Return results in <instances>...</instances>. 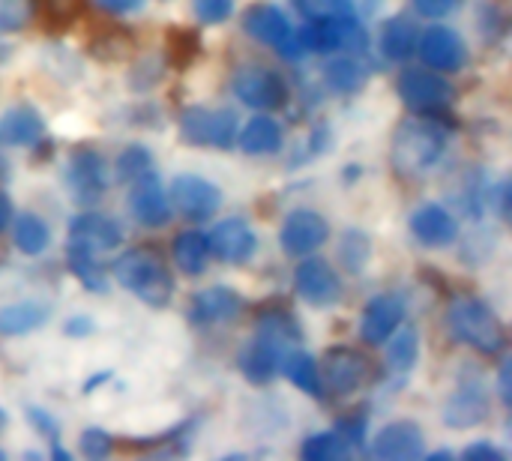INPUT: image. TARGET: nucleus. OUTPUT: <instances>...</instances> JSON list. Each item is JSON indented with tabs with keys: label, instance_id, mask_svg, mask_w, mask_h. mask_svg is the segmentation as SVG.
<instances>
[{
	"label": "nucleus",
	"instance_id": "obj_1",
	"mask_svg": "<svg viewBox=\"0 0 512 461\" xmlns=\"http://www.w3.org/2000/svg\"><path fill=\"white\" fill-rule=\"evenodd\" d=\"M300 345V327L288 312H270L258 321L255 339L237 354V366L249 384H270L279 375L282 357Z\"/></svg>",
	"mask_w": 512,
	"mask_h": 461
},
{
	"label": "nucleus",
	"instance_id": "obj_2",
	"mask_svg": "<svg viewBox=\"0 0 512 461\" xmlns=\"http://www.w3.org/2000/svg\"><path fill=\"white\" fill-rule=\"evenodd\" d=\"M447 129L429 117V114H417L414 120H405L390 144V162L396 168V174L414 180V177H426L429 171H435V165L444 159L447 153Z\"/></svg>",
	"mask_w": 512,
	"mask_h": 461
},
{
	"label": "nucleus",
	"instance_id": "obj_3",
	"mask_svg": "<svg viewBox=\"0 0 512 461\" xmlns=\"http://www.w3.org/2000/svg\"><path fill=\"white\" fill-rule=\"evenodd\" d=\"M447 327H450V336L456 342H462V345H468V348H474L477 354H486V357L501 354L504 345H507V330H504L501 318L480 297L453 300L450 309H447Z\"/></svg>",
	"mask_w": 512,
	"mask_h": 461
},
{
	"label": "nucleus",
	"instance_id": "obj_4",
	"mask_svg": "<svg viewBox=\"0 0 512 461\" xmlns=\"http://www.w3.org/2000/svg\"><path fill=\"white\" fill-rule=\"evenodd\" d=\"M111 270H114L117 285L126 288L129 294H135L141 303H147L153 309H162L171 303L174 279L159 255H153L147 249H129L114 261Z\"/></svg>",
	"mask_w": 512,
	"mask_h": 461
},
{
	"label": "nucleus",
	"instance_id": "obj_5",
	"mask_svg": "<svg viewBox=\"0 0 512 461\" xmlns=\"http://www.w3.org/2000/svg\"><path fill=\"white\" fill-rule=\"evenodd\" d=\"M399 99L417 114H441L456 102V87L435 69H405L396 81Z\"/></svg>",
	"mask_w": 512,
	"mask_h": 461
},
{
	"label": "nucleus",
	"instance_id": "obj_6",
	"mask_svg": "<svg viewBox=\"0 0 512 461\" xmlns=\"http://www.w3.org/2000/svg\"><path fill=\"white\" fill-rule=\"evenodd\" d=\"M237 117L228 108H186L180 114V135L195 147L228 150L237 141Z\"/></svg>",
	"mask_w": 512,
	"mask_h": 461
},
{
	"label": "nucleus",
	"instance_id": "obj_7",
	"mask_svg": "<svg viewBox=\"0 0 512 461\" xmlns=\"http://www.w3.org/2000/svg\"><path fill=\"white\" fill-rule=\"evenodd\" d=\"M321 387L333 396H351L372 381V360L357 348H330L318 366Z\"/></svg>",
	"mask_w": 512,
	"mask_h": 461
},
{
	"label": "nucleus",
	"instance_id": "obj_8",
	"mask_svg": "<svg viewBox=\"0 0 512 461\" xmlns=\"http://www.w3.org/2000/svg\"><path fill=\"white\" fill-rule=\"evenodd\" d=\"M231 90L234 96L255 108V111H273V108H282L285 99H288V87L282 81L279 72H273L270 66H261V63H243L234 69L231 75Z\"/></svg>",
	"mask_w": 512,
	"mask_h": 461
},
{
	"label": "nucleus",
	"instance_id": "obj_9",
	"mask_svg": "<svg viewBox=\"0 0 512 461\" xmlns=\"http://www.w3.org/2000/svg\"><path fill=\"white\" fill-rule=\"evenodd\" d=\"M327 240H330V222L318 210H309V207L291 210L279 231V246L291 258L315 255Z\"/></svg>",
	"mask_w": 512,
	"mask_h": 461
},
{
	"label": "nucleus",
	"instance_id": "obj_10",
	"mask_svg": "<svg viewBox=\"0 0 512 461\" xmlns=\"http://www.w3.org/2000/svg\"><path fill=\"white\" fill-rule=\"evenodd\" d=\"M414 54H420V60L426 63V69H435L441 75L459 72L468 63V45H465V39L459 36V30L444 27V24L426 27L417 36V51Z\"/></svg>",
	"mask_w": 512,
	"mask_h": 461
},
{
	"label": "nucleus",
	"instance_id": "obj_11",
	"mask_svg": "<svg viewBox=\"0 0 512 461\" xmlns=\"http://www.w3.org/2000/svg\"><path fill=\"white\" fill-rule=\"evenodd\" d=\"M171 207H177L180 216L192 219V222H204L210 216L219 213L222 207V189L216 183H210L207 177L198 174H177L171 183V195H168Z\"/></svg>",
	"mask_w": 512,
	"mask_h": 461
},
{
	"label": "nucleus",
	"instance_id": "obj_12",
	"mask_svg": "<svg viewBox=\"0 0 512 461\" xmlns=\"http://www.w3.org/2000/svg\"><path fill=\"white\" fill-rule=\"evenodd\" d=\"M294 291L303 303L315 309H330L342 300L339 273L327 261L312 258V255H306V261L294 270Z\"/></svg>",
	"mask_w": 512,
	"mask_h": 461
},
{
	"label": "nucleus",
	"instance_id": "obj_13",
	"mask_svg": "<svg viewBox=\"0 0 512 461\" xmlns=\"http://www.w3.org/2000/svg\"><path fill=\"white\" fill-rule=\"evenodd\" d=\"M66 186L72 192V201L78 204H96L108 189V171L105 159L96 150H78L72 153L66 165Z\"/></svg>",
	"mask_w": 512,
	"mask_h": 461
},
{
	"label": "nucleus",
	"instance_id": "obj_14",
	"mask_svg": "<svg viewBox=\"0 0 512 461\" xmlns=\"http://www.w3.org/2000/svg\"><path fill=\"white\" fill-rule=\"evenodd\" d=\"M129 210L147 228H162L171 219L168 192H165V186H162V180H159V174L153 168L129 183Z\"/></svg>",
	"mask_w": 512,
	"mask_h": 461
},
{
	"label": "nucleus",
	"instance_id": "obj_15",
	"mask_svg": "<svg viewBox=\"0 0 512 461\" xmlns=\"http://www.w3.org/2000/svg\"><path fill=\"white\" fill-rule=\"evenodd\" d=\"M405 321V300L393 291L372 297L360 315V339L366 345H384Z\"/></svg>",
	"mask_w": 512,
	"mask_h": 461
},
{
	"label": "nucleus",
	"instance_id": "obj_16",
	"mask_svg": "<svg viewBox=\"0 0 512 461\" xmlns=\"http://www.w3.org/2000/svg\"><path fill=\"white\" fill-rule=\"evenodd\" d=\"M207 246H210V255H216L222 264H246L255 255L258 237L246 219L231 216V219L216 222V228L207 234Z\"/></svg>",
	"mask_w": 512,
	"mask_h": 461
},
{
	"label": "nucleus",
	"instance_id": "obj_17",
	"mask_svg": "<svg viewBox=\"0 0 512 461\" xmlns=\"http://www.w3.org/2000/svg\"><path fill=\"white\" fill-rule=\"evenodd\" d=\"M423 450H426L423 429L411 420L387 423L372 441V456L381 461H414L423 456Z\"/></svg>",
	"mask_w": 512,
	"mask_h": 461
},
{
	"label": "nucleus",
	"instance_id": "obj_18",
	"mask_svg": "<svg viewBox=\"0 0 512 461\" xmlns=\"http://www.w3.org/2000/svg\"><path fill=\"white\" fill-rule=\"evenodd\" d=\"M411 234L426 249H444L459 240V219L441 204H423L411 213Z\"/></svg>",
	"mask_w": 512,
	"mask_h": 461
},
{
	"label": "nucleus",
	"instance_id": "obj_19",
	"mask_svg": "<svg viewBox=\"0 0 512 461\" xmlns=\"http://www.w3.org/2000/svg\"><path fill=\"white\" fill-rule=\"evenodd\" d=\"M243 309V300L234 288H207V291H198L189 303V321L198 324V327H213V324H228L240 315Z\"/></svg>",
	"mask_w": 512,
	"mask_h": 461
},
{
	"label": "nucleus",
	"instance_id": "obj_20",
	"mask_svg": "<svg viewBox=\"0 0 512 461\" xmlns=\"http://www.w3.org/2000/svg\"><path fill=\"white\" fill-rule=\"evenodd\" d=\"M489 420V396L480 384H462L444 405V423L456 432L477 429Z\"/></svg>",
	"mask_w": 512,
	"mask_h": 461
},
{
	"label": "nucleus",
	"instance_id": "obj_21",
	"mask_svg": "<svg viewBox=\"0 0 512 461\" xmlns=\"http://www.w3.org/2000/svg\"><path fill=\"white\" fill-rule=\"evenodd\" d=\"M243 30H246L252 39H258L261 45L276 48V51H279V48L291 39V33H294L288 15H285L276 3H252V6L246 9V15H243Z\"/></svg>",
	"mask_w": 512,
	"mask_h": 461
},
{
	"label": "nucleus",
	"instance_id": "obj_22",
	"mask_svg": "<svg viewBox=\"0 0 512 461\" xmlns=\"http://www.w3.org/2000/svg\"><path fill=\"white\" fill-rule=\"evenodd\" d=\"M69 240L102 255V252H111L123 243V231L114 219H108L102 213H78L69 222Z\"/></svg>",
	"mask_w": 512,
	"mask_h": 461
},
{
	"label": "nucleus",
	"instance_id": "obj_23",
	"mask_svg": "<svg viewBox=\"0 0 512 461\" xmlns=\"http://www.w3.org/2000/svg\"><path fill=\"white\" fill-rule=\"evenodd\" d=\"M237 144L246 156H270L285 144V129L270 114H258L237 129Z\"/></svg>",
	"mask_w": 512,
	"mask_h": 461
},
{
	"label": "nucleus",
	"instance_id": "obj_24",
	"mask_svg": "<svg viewBox=\"0 0 512 461\" xmlns=\"http://www.w3.org/2000/svg\"><path fill=\"white\" fill-rule=\"evenodd\" d=\"M45 135V120L33 105H12L0 117V141L9 147H33Z\"/></svg>",
	"mask_w": 512,
	"mask_h": 461
},
{
	"label": "nucleus",
	"instance_id": "obj_25",
	"mask_svg": "<svg viewBox=\"0 0 512 461\" xmlns=\"http://www.w3.org/2000/svg\"><path fill=\"white\" fill-rule=\"evenodd\" d=\"M51 318V306L42 300H21L0 309V336H24L45 327Z\"/></svg>",
	"mask_w": 512,
	"mask_h": 461
},
{
	"label": "nucleus",
	"instance_id": "obj_26",
	"mask_svg": "<svg viewBox=\"0 0 512 461\" xmlns=\"http://www.w3.org/2000/svg\"><path fill=\"white\" fill-rule=\"evenodd\" d=\"M417 24L414 18L408 15H393L384 21V30H381V54L390 60V63H405L408 57H414L417 51Z\"/></svg>",
	"mask_w": 512,
	"mask_h": 461
},
{
	"label": "nucleus",
	"instance_id": "obj_27",
	"mask_svg": "<svg viewBox=\"0 0 512 461\" xmlns=\"http://www.w3.org/2000/svg\"><path fill=\"white\" fill-rule=\"evenodd\" d=\"M369 81V69L363 66L360 54H339L333 60H327L324 66V84L333 90V93H342V96H351V93H360Z\"/></svg>",
	"mask_w": 512,
	"mask_h": 461
},
{
	"label": "nucleus",
	"instance_id": "obj_28",
	"mask_svg": "<svg viewBox=\"0 0 512 461\" xmlns=\"http://www.w3.org/2000/svg\"><path fill=\"white\" fill-rule=\"evenodd\" d=\"M279 372L297 387L303 390L306 396H321L324 387H321V375H318V360L309 354V351H300V348H291L285 357H282V366Z\"/></svg>",
	"mask_w": 512,
	"mask_h": 461
},
{
	"label": "nucleus",
	"instance_id": "obj_29",
	"mask_svg": "<svg viewBox=\"0 0 512 461\" xmlns=\"http://www.w3.org/2000/svg\"><path fill=\"white\" fill-rule=\"evenodd\" d=\"M66 264H69L72 276H75L84 288H90L93 294H105L108 279H105V270H102V264H99V252H93V249H87V246L69 240V246H66Z\"/></svg>",
	"mask_w": 512,
	"mask_h": 461
},
{
	"label": "nucleus",
	"instance_id": "obj_30",
	"mask_svg": "<svg viewBox=\"0 0 512 461\" xmlns=\"http://www.w3.org/2000/svg\"><path fill=\"white\" fill-rule=\"evenodd\" d=\"M174 261H177V270L186 273V276H201L207 270V261H210V246H207V234L201 231H183L174 237Z\"/></svg>",
	"mask_w": 512,
	"mask_h": 461
},
{
	"label": "nucleus",
	"instance_id": "obj_31",
	"mask_svg": "<svg viewBox=\"0 0 512 461\" xmlns=\"http://www.w3.org/2000/svg\"><path fill=\"white\" fill-rule=\"evenodd\" d=\"M12 243L21 255H42L51 243V228L36 213H21L12 222Z\"/></svg>",
	"mask_w": 512,
	"mask_h": 461
},
{
	"label": "nucleus",
	"instance_id": "obj_32",
	"mask_svg": "<svg viewBox=\"0 0 512 461\" xmlns=\"http://www.w3.org/2000/svg\"><path fill=\"white\" fill-rule=\"evenodd\" d=\"M387 366L390 372H411L417 366V357H420V336L414 327H399L390 339H387Z\"/></svg>",
	"mask_w": 512,
	"mask_h": 461
},
{
	"label": "nucleus",
	"instance_id": "obj_33",
	"mask_svg": "<svg viewBox=\"0 0 512 461\" xmlns=\"http://www.w3.org/2000/svg\"><path fill=\"white\" fill-rule=\"evenodd\" d=\"M351 447L336 435V432H318V435H309L300 447V456L306 461H333L348 456Z\"/></svg>",
	"mask_w": 512,
	"mask_h": 461
},
{
	"label": "nucleus",
	"instance_id": "obj_34",
	"mask_svg": "<svg viewBox=\"0 0 512 461\" xmlns=\"http://www.w3.org/2000/svg\"><path fill=\"white\" fill-rule=\"evenodd\" d=\"M168 57L177 69H186L198 54H201V39L189 30V27H171L168 39H165Z\"/></svg>",
	"mask_w": 512,
	"mask_h": 461
},
{
	"label": "nucleus",
	"instance_id": "obj_35",
	"mask_svg": "<svg viewBox=\"0 0 512 461\" xmlns=\"http://www.w3.org/2000/svg\"><path fill=\"white\" fill-rule=\"evenodd\" d=\"M294 9L306 21H324V18H348L357 15L354 0H291Z\"/></svg>",
	"mask_w": 512,
	"mask_h": 461
},
{
	"label": "nucleus",
	"instance_id": "obj_36",
	"mask_svg": "<svg viewBox=\"0 0 512 461\" xmlns=\"http://www.w3.org/2000/svg\"><path fill=\"white\" fill-rule=\"evenodd\" d=\"M369 255H372V243H369V237H366L363 231H345V237H342V249H339V258H342L345 270H348V273H360V270H363V264L369 261Z\"/></svg>",
	"mask_w": 512,
	"mask_h": 461
},
{
	"label": "nucleus",
	"instance_id": "obj_37",
	"mask_svg": "<svg viewBox=\"0 0 512 461\" xmlns=\"http://www.w3.org/2000/svg\"><path fill=\"white\" fill-rule=\"evenodd\" d=\"M117 177L123 180V183H132L135 177H141L144 171H150L153 168V156H150V150L147 147H141V144H129L120 156H117Z\"/></svg>",
	"mask_w": 512,
	"mask_h": 461
},
{
	"label": "nucleus",
	"instance_id": "obj_38",
	"mask_svg": "<svg viewBox=\"0 0 512 461\" xmlns=\"http://www.w3.org/2000/svg\"><path fill=\"white\" fill-rule=\"evenodd\" d=\"M36 3L33 0H0V33H18L30 24Z\"/></svg>",
	"mask_w": 512,
	"mask_h": 461
},
{
	"label": "nucleus",
	"instance_id": "obj_39",
	"mask_svg": "<svg viewBox=\"0 0 512 461\" xmlns=\"http://www.w3.org/2000/svg\"><path fill=\"white\" fill-rule=\"evenodd\" d=\"M78 447H81V456H84V459L99 461L114 450V438H111L105 429H87V432L81 435Z\"/></svg>",
	"mask_w": 512,
	"mask_h": 461
},
{
	"label": "nucleus",
	"instance_id": "obj_40",
	"mask_svg": "<svg viewBox=\"0 0 512 461\" xmlns=\"http://www.w3.org/2000/svg\"><path fill=\"white\" fill-rule=\"evenodd\" d=\"M201 24H222L234 15V0H192Z\"/></svg>",
	"mask_w": 512,
	"mask_h": 461
},
{
	"label": "nucleus",
	"instance_id": "obj_41",
	"mask_svg": "<svg viewBox=\"0 0 512 461\" xmlns=\"http://www.w3.org/2000/svg\"><path fill=\"white\" fill-rule=\"evenodd\" d=\"M24 414H27V423H30L51 447L60 444V426H57V420H54L51 414H45L42 408H27Z\"/></svg>",
	"mask_w": 512,
	"mask_h": 461
},
{
	"label": "nucleus",
	"instance_id": "obj_42",
	"mask_svg": "<svg viewBox=\"0 0 512 461\" xmlns=\"http://www.w3.org/2000/svg\"><path fill=\"white\" fill-rule=\"evenodd\" d=\"M336 435H339L351 450H357V447L363 444V438H366V417H363V414L345 417V420L336 426Z\"/></svg>",
	"mask_w": 512,
	"mask_h": 461
},
{
	"label": "nucleus",
	"instance_id": "obj_43",
	"mask_svg": "<svg viewBox=\"0 0 512 461\" xmlns=\"http://www.w3.org/2000/svg\"><path fill=\"white\" fill-rule=\"evenodd\" d=\"M411 3H414L417 15H423V18H444L462 6V0H411Z\"/></svg>",
	"mask_w": 512,
	"mask_h": 461
},
{
	"label": "nucleus",
	"instance_id": "obj_44",
	"mask_svg": "<svg viewBox=\"0 0 512 461\" xmlns=\"http://www.w3.org/2000/svg\"><path fill=\"white\" fill-rule=\"evenodd\" d=\"M462 459L468 461H504L507 456L495 447V444H489V441H477V444H471L465 453H462Z\"/></svg>",
	"mask_w": 512,
	"mask_h": 461
},
{
	"label": "nucleus",
	"instance_id": "obj_45",
	"mask_svg": "<svg viewBox=\"0 0 512 461\" xmlns=\"http://www.w3.org/2000/svg\"><path fill=\"white\" fill-rule=\"evenodd\" d=\"M96 3L108 12H135L144 6V0H96Z\"/></svg>",
	"mask_w": 512,
	"mask_h": 461
},
{
	"label": "nucleus",
	"instance_id": "obj_46",
	"mask_svg": "<svg viewBox=\"0 0 512 461\" xmlns=\"http://www.w3.org/2000/svg\"><path fill=\"white\" fill-rule=\"evenodd\" d=\"M498 393H501V399H504V405L510 408V402H512V390H510V363H504V366H501V375H498Z\"/></svg>",
	"mask_w": 512,
	"mask_h": 461
},
{
	"label": "nucleus",
	"instance_id": "obj_47",
	"mask_svg": "<svg viewBox=\"0 0 512 461\" xmlns=\"http://www.w3.org/2000/svg\"><path fill=\"white\" fill-rule=\"evenodd\" d=\"M66 333L69 336H87V333H93V321L90 318H72L69 324H66Z\"/></svg>",
	"mask_w": 512,
	"mask_h": 461
},
{
	"label": "nucleus",
	"instance_id": "obj_48",
	"mask_svg": "<svg viewBox=\"0 0 512 461\" xmlns=\"http://www.w3.org/2000/svg\"><path fill=\"white\" fill-rule=\"evenodd\" d=\"M9 219H12V204H9L6 192H0V231L9 225Z\"/></svg>",
	"mask_w": 512,
	"mask_h": 461
},
{
	"label": "nucleus",
	"instance_id": "obj_49",
	"mask_svg": "<svg viewBox=\"0 0 512 461\" xmlns=\"http://www.w3.org/2000/svg\"><path fill=\"white\" fill-rule=\"evenodd\" d=\"M0 459H6V453H3V450H0Z\"/></svg>",
	"mask_w": 512,
	"mask_h": 461
},
{
	"label": "nucleus",
	"instance_id": "obj_50",
	"mask_svg": "<svg viewBox=\"0 0 512 461\" xmlns=\"http://www.w3.org/2000/svg\"><path fill=\"white\" fill-rule=\"evenodd\" d=\"M0 426H3V411H0Z\"/></svg>",
	"mask_w": 512,
	"mask_h": 461
}]
</instances>
